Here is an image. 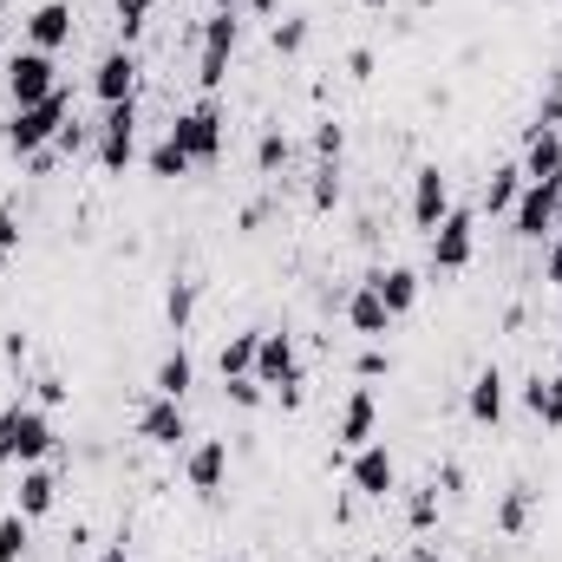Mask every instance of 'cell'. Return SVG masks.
<instances>
[{
    "mask_svg": "<svg viewBox=\"0 0 562 562\" xmlns=\"http://www.w3.org/2000/svg\"><path fill=\"white\" fill-rule=\"evenodd\" d=\"M72 40V7L66 0H40L33 13H26V46L33 53H59Z\"/></svg>",
    "mask_w": 562,
    "mask_h": 562,
    "instance_id": "cell-15",
    "label": "cell"
},
{
    "mask_svg": "<svg viewBox=\"0 0 562 562\" xmlns=\"http://www.w3.org/2000/svg\"><path fill=\"white\" fill-rule=\"evenodd\" d=\"M307 203H314V210H334V203H340V164H321V170H314Z\"/></svg>",
    "mask_w": 562,
    "mask_h": 562,
    "instance_id": "cell-33",
    "label": "cell"
},
{
    "mask_svg": "<svg viewBox=\"0 0 562 562\" xmlns=\"http://www.w3.org/2000/svg\"><path fill=\"white\" fill-rule=\"evenodd\" d=\"M419 7H438V0H419Z\"/></svg>",
    "mask_w": 562,
    "mask_h": 562,
    "instance_id": "cell-52",
    "label": "cell"
},
{
    "mask_svg": "<svg viewBox=\"0 0 562 562\" xmlns=\"http://www.w3.org/2000/svg\"><path fill=\"white\" fill-rule=\"evenodd\" d=\"M517 170H524V183H550V177H562V138L557 132H530Z\"/></svg>",
    "mask_w": 562,
    "mask_h": 562,
    "instance_id": "cell-21",
    "label": "cell"
},
{
    "mask_svg": "<svg viewBox=\"0 0 562 562\" xmlns=\"http://www.w3.org/2000/svg\"><path fill=\"white\" fill-rule=\"evenodd\" d=\"M557 125H562V72H557V86H550V99L537 105V125L530 132H557Z\"/></svg>",
    "mask_w": 562,
    "mask_h": 562,
    "instance_id": "cell-36",
    "label": "cell"
},
{
    "mask_svg": "<svg viewBox=\"0 0 562 562\" xmlns=\"http://www.w3.org/2000/svg\"><path fill=\"white\" fill-rule=\"evenodd\" d=\"M59 504V477L46 471V464H20V491H13V510L33 524V517H46Z\"/></svg>",
    "mask_w": 562,
    "mask_h": 562,
    "instance_id": "cell-17",
    "label": "cell"
},
{
    "mask_svg": "<svg viewBox=\"0 0 562 562\" xmlns=\"http://www.w3.org/2000/svg\"><path fill=\"white\" fill-rule=\"evenodd\" d=\"M190 314H196V281L177 276L170 288H164V321H170V334H183V327H190Z\"/></svg>",
    "mask_w": 562,
    "mask_h": 562,
    "instance_id": "cell-26",
    "label": "cell"
},
{
    "mask_svg": "<svg viewBox=\"0 0 562 562\" xmlns=\"http://www.w3.org/2000/svg\"><path fill=\"white\" fill-rule=\"evenodd\" d=\"M236 40H243V20H236V13H210V20H203V53H196V86H203V92H216V86L229 79Z\"/></svg>",
    "mask_w": 562,
    "mask_h": 562,
    "instance_id": "cell-6",
    "label": "cell"
},
{
    "mask_svg": "<svg viewBox=\"0 0 562 562\" xmlns=\"http://www.w3.org/2000/svg\"><path fill=\"white\" fill-rule=\"evenodd\" d=\"M281 164H288V138H281V132H262V144H256V170L276 177Z\"/></svg>",
    "mask_w": 562,
    "mask_h": 562,
    "instance_id": "cell-35",
    "label": "cell"
},
{
    "mask_svg": "<svg viewBox=\"0 0 562 562\" xmlns=\"http://www.w3.org/2000/svg\"><path fill=\"white\" fill-rule=\"evenodd\" d=\"M373 431H380V400H373L367 386H353V393H347V406H340L334 438H340L347 451H360V445H373Z\"/></svg>",
    "mask_w": 562,
    "mask_h": 562,
    "instance_id": "cell-16",
    "label": "cell"
},
{
    "mask_svg": "<svg viewBox=\"0 0 562 562\" xmlns=\"http://www.w3.org/2000/svg\"><path fill=\"white\" fill-rule=\"evenodd\" d=\"M464 413H471V425H497L504 419V373H497V367L471 373V386H464Z\"/></svg>",
    "mask_w": 562,
    "mask_h": 562,
    "instance_id": "cell-19",
    "label": "cell"
},
{
    "mask_svg": "<svg viewBox=\"0 0 562 562\" xmlns=\"http://www.w3.org/2000/svg\"><path fill=\"white\" fill-rule=\"evenodd\" d=\"M347 327H353V334H367V340H386V334H393V314H386V301H380L367 281L347 294Z\"/></svg>",
    "mask_w": 562,
    "mask_h": 562,
    "instance_id": "cell-20",
    "label": "cell"
},
{
    "mask_svg": "<svg viewBox=\"0 0 562 562\" xmlns=\"http://www.w3.org/2000/svg\"><path fill=\"white\" fill-rule=\"evenodd\" d=\"M347 484H353V497H393L400 491V464H393L386 438H373L347 458Z\"/></svg>",
    "mask_w": 562,
    "mask_h": 562,
    "instance_id": "cell-8",
    "label": "cell"
},
{
    "mask_svg": "<svg viewBox=\"0 0 562 562\" xmlns=\"http://www.w3.org/2000/svg\"><path fill=\"white\" fill-rule=\"evenodd\" d=\"M406 562H438V557H431V550H425V543H419V550H413V557H406Z\"/></svg>",
    "mask_w": 562,
    "mask_h": 562,
    "instance_id": "cell-48",
    "label": "cell"
},
{
    "mask_svg": "<svg viewBox=\"0 0 562 562\" xmlns=\"http://www.w3.org/2000/svg\"><path fill=\"white\" fill-rule=\"evenodd\" d=\"M256 340H262V327H249V334H229V340H223V353H216L223 380H243V373H256Z\"/></svg>",
    "mask_w": 562,
    "mask_h": 562,
    "instance_id": "cell-25",
    "label": "cell"
},
{
    "mask_svg": "<svg viewBox=\"0 0 562 562\" xmlns=\"http://www.w3.org/2000/svg\"><path fill=\"white\" fill-rule=\"evenodd\" d=\"M524 406L537 413V425H550V431H562V373H537L530 386H524Z\"/></svg>",
    "mask_w": 562,
    "mask_h": 562,
    "instance_id": "cell-24",
    "label": "cell"
},
{
    "mask_svg": "<svg viewBox=\"0 0 562 562\" xmlns=\"http://www.w3.org/2000/svg\"><path fill=\"white\" fill-rule=\"evenodd\" d=\"M223 386H229V400H236V406H249V413L262 406V380H256V373H243V380H223Z\"/></svg>",
    "mask_w": 562,
    "mask_h": 562,
    "instance_id": "cell-37",
    "label": "cell"
},
{
    "mask_svg": "<svg viewBox=\"0 0 562 562\" xmlns=\"http://www.w3.org/2000/svg\"><path fill=\"white\" fill-rule=\"evenodd\" d=\"M7 92H13V112H20V105H40V99H53V92H59V66H53V53L20 46V53L7 59Z\"/></svg>",
    "mask_w": 562,
    "mask_h": 562,
    "instance_id": "cell-7",
    "label": "cell"
},
{
    "mask_svg": "<svg viewBox=\"0 0 562 562\" xmlns=\"http://www.w3.org/2000/svg\"><path fill=\"white\" fill-rule=\"evenodd\" d=\"M112 13H119V33H125V46H132V40H138L144 26H150L157 0H112Z\"/></svg>",
    "mask_w": 562,
    "mask_h": 562,
    "instance_id": "cell-31",
    "label": "cell"
},
{
    "mask_svg": "<svg viewBox=\"0 0 562 562\" xmlns=\"http://www.w3.org/2000/svg\"><path fill=\"white\" fill-rule=\"evenodd\" d=\"M183 477H190V491H196V497H216V491H223V477H229V438H203V445H190Z\"/></svg>",
    "mask_w": 562,
    "mask_h": 562,
    "instance_id": "cell-12",
    "label": "cell"
},
{
    "mask_svg": "<svg viewBox=\"0 0 562 562\" xmlns=\"http://www.w3.org/2000/svg\"><path fill=\"white\" fill-rule=\"evenodd\" d=\"M445 216H451V177H445L438 164H419V170H413V229L431 236Z\"/></svg>",
    "mask_w": 562,
    "mask_h": 562,
    "instance_id": "cell-10",
    "label": "cell"
},
{
    "mask_svg": "<svg viewBox=\"0 0 562 562\" xmlns=\"http://www.w3.org/2000/svg\"><path fill=\"white\" fill-rule=\"evenodd\" d=\"M53 144H59V150H66V157H72V150H79V144H86V125H72V119H66V132H59V138H53Z\"/></svg>",
    "mask_w": 562,
    "mask_h": 562,
    "instance_id": "cell-44",
    "label": "cell"
},
{
    "mask_svg": "<svg viewBox=\"0 0 562 562\" xmlns=\"http://www.w3.org/2000/svg\"><path fill=\"white\" fill-rule=\"evenodd\" d=\"M269 46H276L281 59H294V53L307 46V20H301V13H288V20H276V26H269Z\"/></svg>",
    "mask_w": 562,
    "mask_h": 562,
    "instance_id": "cell-30",
    "label": "cell"
},
{
    "mask_svg": "<svg viewBox=\"0 0 562 562\" xmlns=\"http://www.w3.org/2000/svg\"><path fill=\"white\" fill-rule=\"evenodd\" d=\"M367 562H386V550H373V557H367Z\"/></svg>",
    "mask_w": 562,
    "mask_h": 562,
    "instance_id": "cell-49",
    "label": "cell"
},
{
    "mask_svg": "<svg viewBox=\"0 0 562 562\" xmlns=\"http://www.w3.org/2000/svg\"><path fill=\"white\" fill-rule=\"evenodd\" d=\"M0 7H7V0H0Z\"/></svg>",
    "mask_w": 562,
    "mask_h": 562,
    "instance_id": "cell-53",
    "label": "cell"
},
{
    "mask_svg": "<svg viewBox=\"0 0 562 562\" xmlns=\"http://www.w3.org/2000/svg\"><path fill=\"white\" fill-rule=\"evenodd\" d=\"M497 530H504V537H524V530H530V491H504V504H497Z\"/></svg>",
    "mask_w": 562,
    "mask_h": 562,
    "instance_id": "cell-28",
    "label": "cell"
},
{
    "mask_svg": "<svg viewBox=\"0 0 562 562\" xmlns=\"http://www.w3.org/2000/svg\"><path fill=\"white\" fill-rule=\"evenodd\" d=\"M26 543H33L26 517H20V510H7V517H0V562H26Z\"/></svg>",
    "mask_w": 562,
    "mask_h": 562,
    "instance_id": "cell-27",
    "label": "cell"
},
{
    "mask_svg": "<svg viewBox=\"0 0 562 562\" xmlns=\"http://www.w3.org/2000/svg\"><path fill=\"white\" fill-rule=\"evenodd\" d=\"M66 400H72L66 380H40V406H66Z\"/></svg>",
    "mask_w": 562,
    "mask_h": 562,
    "instance_id": "cell-40",
    "label": "cell"
},
{
    "mask_svg": "<svg viewBox=\"0 0 562 562\" xmlns=\"http://www.w3.org/2000/svg\"><path fill=\"white\" fill-rule=\"evenodd\" d=\"M66 119H72V105H66V92H53V99H40V105H20V112L0 125V138H7L13 157H40V144L59 138Z\"/></svg>",
    "mask_w": 562,
    "mask_h": 562,
    "instance_id": "cell-3",
    "label": "cell"
},
{
    "mask_svg": "<svg viewBox=\"0 0 562 562\" xmlns=\"http://www.w3.org/2000/svg\"><path fill=\"white\" fill-rule=\"evenodd\" d=\"M256 380H262V386H288V380H301V353H294V334H276V327H262V340H256Z\"/></svg>",
    "mask_w": 562,
    "mask_h": 562,
    "instance_id": "cell-13",
    "label": "cell"
},
{
    "mask_svg": "<svg viewBox=\"0 0 562 562\" xmlns=\"http://www.w3.org/2000/svg\"><path fill=\"white\" fill-rule=\"evenodd\" d=\"M164 138L177 144L190 164H216V157H223V144H229V119H223V105H216V99H196L190 112H177V119H170V132H164Z\"/></svg>",
    "mask_w": 562,
    "mask_h": 562,
    "instance_id": "cell-2",
    "label": "cell"
},
{
    "mask_svg": "<svg viewBox=\"0 0 562 562\" xmlns=\"http://www.w3.org/2000/svg\"><path fill=\"white\" fill-rule=\"evenodd\" d=\"M99 562H132V557H125V543H112V550H105Z\"/></svg>",
    "mask_w": 562,
    "mask_h": 562,
    "instance_id": "cell-45",
    "label": "cell"
},
{
    "mask_svg": "<svg viewBox=\"0 0 562 562\" xmlns=\"http://www.w3.org/2000/svg\"><path fill=\"white\" fill-rule=\"evenodd\" d=\"M249 7H256V13H276L281 0H249Z\"/></svg>",
    "mask_w": 562,
    "mask_h": 562,
    "instance_id": "cell-47",
    "label": "cell"
},
{
    "mask_svg": "<svg viewBox=\"0 0 562 562\" xmlns=\"http://www.w3.org/2000/svg\"><path fill=\"white\" fill-rule=\"evenodd\" d=\"M517 196H524V170H517V164H504V170L484 177V216H510Z\"/></svg>",
    "mask_w": 562,
    "mask_h": 562,
    "instance_id": "cell-23",
    "label": "cell"
},
{
    "mask_svg": "<svg viewBox=\"0 0 562 562\" xmlns=\"http://www.w3.org/2000/svg\"><path fill=\"white\" fill-rule=\"evenodd\" d=\"M190 386H196V360H190L183 347H170V353L157 360V373H150V393H157V400H183Z\"/></svg>",
    "mask_w": 562,
    "mask_h": 562,
    "instance_id": "cell-22",
    "label": "cell"
},
{
    "mask_svg": "<svg viewBox=\"0 0 562 562\" xmlns=\"http://www.w3.org/2000/svg\"><path fill=\"white\" fill-rule=\"evenodd\" d=\"M471 256H477V210H451L431 229V276H458L471 269Z\"/></svg>",
    "mask_w": 562,
    "mask_h": 562,
    "instance_id": "cell-5",
    "label": "cell"
},
{
    "mask_svg": "<svg viewBox=\"0 0 562 562\" xmlns=\"http://www.w3.org/2000/svg\"><path fill=\"white\" fill-rule=\"evenodd\" d=\"M276 400H281V406H288V413H294V406L307 400V380H288V386H276Z\"/></svg>",
    "mask_w": 562,
    "mask_h": 562,
    "instance_id": "cell-43",
    "label": "cell"
},
{
    "mask_svg": "<svg viewBox=\"0 0 562 562\" xmlns=\"http://www.w3.org/2000/svg\"><path fill=\"white\" fill-rule=\"evenodd\" d=\"M13 256H20V216H13V210H0V269H7Z\"/></svg>",
    "mask_w": 562,
    "mask_h": 562,
    "instance_id": "cell-38",
    "label": "cell"
},
{
    "mask_svg": "<svg viewBox=\"0 0 562 562\" xmlns=\"http://www.w3.org/2000/svg\"><path fill=\"white\" fill-rule=\"evenodd\" d=\"M543 276H550V288H562V229H557V243H550V256H543Z\"/></svg>",
    "mask_w": 562,
    "mask_h": 562,
    "instance_id": "cell-41",
    "label": "cell"
},
{
    "mask_svg": "<svg viewBox=\"0 0 562 562\" xmlns=\"http://www.w3.org/2000/svg\"><path fill=\"white\" fill-rule=\"evenodd\" d=\"M210 7H216V13H243V0H210Z\"/></svg>",
    "mask_w": 562,
    "mask_h": 562,
    "instance_id": "cell-46",
    "label": "cell"
},
{
    "mask_svg": "<svg viewBox=\"0 0 562 562\" xmlns=\"http://www.w3.org/2000/svg\"><path fill=\"white\" fill-rule=\"evenodd\" d=\"M367 288L386 301V314H393V321L419 307V269H400V262H393V269H373V276H367Z\"/></svg>",
    "mask_w": 562,
    "mask_h": 562,
    "instance_id": "cell-18",
    "label": "cell"
},
{
    "mask_svg": "<svg viewBox=\"0 0 562 562\" xmlns=\"http://www.w3.org/2000/svg\"><path fill=\"white\" fill-rule=\"evenodd\" d=\"M138 438H150L157 451H177V445L190 438V419H183V400H157V393H150V406L138 413Z\"/></svg>",
    "mask_w": 562,
    "mask_h": 562,
    "instance_id": "cell-14",
    "label": "cell"
},
{
    "mask_svg": "<svg viewBox=\"0 0 562 562\" xmlns=\"http://www.w3.org/2000/svg\"><path fill=\"white\" fill-rule=\"evenodd\" d=\"M406 524H413V530H431V524H438V477L406 497Z\"/></svg>",
    "mask_w": 562,
    "mask_h": 562,
    "instance_id": "cell-32",
    "label": "cell"
},
{
    "mask_svg": "<svg viewBox=\"0 0 562 562\" xmlns=\"http://www.w3.org/2000/svg\"><path fill=\"white\" fill-rule=\"evenodd\" d=\"M367 7H386V0H367Z\"/></svg>",
    "mask_w": 562,
    "mask_h": 562,
    "instance_id": "cell-51",
    "label": "cell"
},
{
    "mask_svg": "<svg viewBox=\"0 0 562 562\" xmlns=\"http://www.w3.org/2000/svg\"><path fill=\"white\" fill-rule=\"evenodd\" d=\"M92 99H99V105L138 99V53H132V46H119V53H105V59L92 66Z\"/></svg>",
    "mask_w": 562,
    "mask_h": 562,
    "instance_id": "cell-11",
    "label": "cell"
},
{
    "mask_svg": "<svg viewBox=\"0 0 562 562\" xmlns=\"http://www.w3.org/2000/svg\"><path fill=\"white\" fill-rule=\"evenodd\" d=\"M347 72H353V79H373V53H367V46H353V53H347Z\"/></svg>",
    "mask_w": 562,
    "mask_h": 562,
    "instance_id": "cell-42",
    "label": "cell"
},
{
    "mask_svg": "<svg viewBox=\"0 0 562 562\" xmlns=\"http://www.w3.org/2000/svg\"><path fill=\"white\" fill-rule=\"evenodd\" d=\"M353 373H360V380H380V373H386V353H380V347H367V353L353 360Z\"/></svg>",
    "mask_w": 562,
    "mask_h": 562,
    "instance_id": "cell-39",
    "label": "cell"
},
{
    "mask_svg": "<svg viewBox=\"0 0 562 562\" xmlns=\"http://www.w3.org/2000/svg\"><path fill=\"white\" fill-rule=\"evenodd\" d=\"M557 196H562V177H550V183H524V196H517V210H510V236L543 243V236L557 229Z\"/></svg>",
    "mask_w": 562,
    "mask_h": 562,
    "instance_id": "cell-9",
    "label": "cell"
},
{
    "mask_svg": "<svg viewBox=\"0 0 562 562\" xmlns=\"http://www.w3.org/2000/svg\"><path fill=\"white\" fill-rule=\"evenodd\" d=\"M340 150H347V125L321 119V125H314V157H321V164H340Z\"/></svg>",
    "mask_w": 562,
    "mask_h": 562,
    "instance_id": "cell-34",
    "label": "cell"
},
{
    "mask_svg": "<svg viewBox=\"0 0 562 562\" xmlns=\"http://www.w3.org/2000/svg\"><path fill=\"white\" fill-rule=\"evenodd\" d=\"M144 164H150V177H164V183H170V177H190V170H196V164H190V157H183V150H177L170 138L150 144V157H144Z\"/></svg>",
    "mask_w": 562,
    "mask_h": 562,
    "instance_id": "cell-29",
    "label": "cell"
},
{
    "mask_svg": "<svg viewBox=\"0 0 562 562\" xmlns=\"http://www.w3.org/2000/svg\"><path fill=\"white\" fill-rule=\"evenodd\" d=\"M53 451H59V431L46 419V406H33V400L0 406V464H40Z\"/></svg>",
    "mask_w": 562,
    "mask_h": 562,
    "instance_id": "cell-1",
    "label": "cell"
},
{
    "mask_svg": "<svg viewBox=\"0 0 562 562\" xmlns=\"http://www.w3.org/2000/svg\"><path fill=\"white\" fill-rule=\"evenodd\" d=\"M92 157H99V170H125L132 157H138V99H125V105H105V119H99V138H92Z\"/></svg>",
    "mask_w": 562,
    "mask_h": 562,
    "instance_id": "cell-4",
    "label": "cell"
},
{
    "mask_svg": "<svg viewBox=\"0 0 562 562\" xmlns=\"http://www.w3.org/2000/svg\"><path fill=\"white\" fill-rule=\"evenodd\" d=\"M557 229H562V196H557Z\"/></svg>",
    "mask_w": 562,
    "mask_h": 562,
    "instance_id": "cell-50",
    "label": "cell"
}]
</instances>
